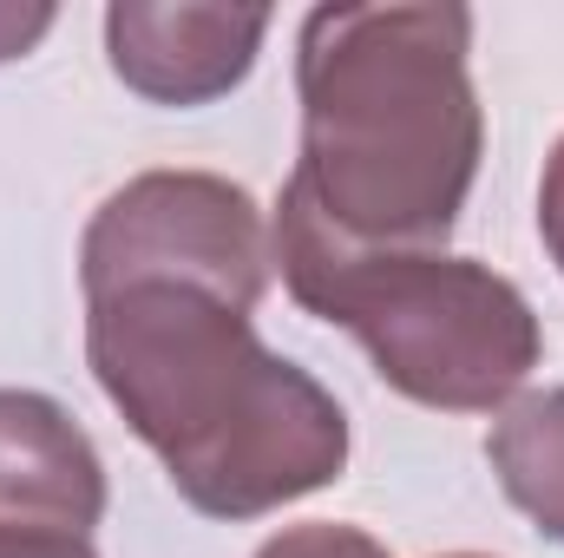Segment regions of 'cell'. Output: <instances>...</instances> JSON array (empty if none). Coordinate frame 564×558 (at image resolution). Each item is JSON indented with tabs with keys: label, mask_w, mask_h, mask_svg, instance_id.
Returning a JSON list of instances; mask_svg holds the SVG:
<instances>
[{
	"label": "cell",
	"mask_w": 564,
	"mask_h": 558,
	"mask_svg": "<svg viewBox=\"0 0 564 558\" xmlns=\"http://www.w3.org/2000/svg\"><path fill=\"white\" fill-rule=\"evenodd\" d=\"M53 20H59V13H53L46 0H26V7H20V0H0V66H7V60H26V53L53 33Z\"/></svg>",
	"instance_id": "9c48e42d"
},
{
	"label": "cell",
	"mask_w": 564,
	"mask_h": 558,
	"mask_svg": "<svg viewBox=\"0 0 564 558\" xmlns=\"http://www.w3.org/2000/svg\"><path fill=\"white\" fill-rule=\"evenodd\" d=\"M106 519V460L53 395L0 388V526L79 533Z\"/></svg>",
	"instance_id": "8992f818"
},
{
	"label": "cell",
	"mask_w": 564,
	"mask_h": 558,
	"mask_svg": "<svg viewBox=\"0 0 564 558\" xmlns=\"http://www.w3.org/2000/svg\"><path fill=\"white\" fill-rule=\"evenodd\" d=\"M539 237H545V257L558 264L564 277V139L545 158V178H539Z\"/></svg>",
	"instance_id": "30bf717a"
},
{
	"label": "cell",
	"mask_w": 564,
	"mask_h": 558,
	"mask_svg": "<svg viewBox=\"0 0 564 558\" xmlns=\"http://www.w3.org/2000/svg\"><path fill=\"white\" fill-rule=\"evenodd\" d=\"M486 460H492L506 500L552 546H564V388L512 395L486 433Z\"/></svg>",
	"instance_id": "52a82bcc"
},
{
	"label": "cell",
	"mask_w": 564,
	"mask_h": 558,
	"mask_svg": "<svg viewBox=\"0 0 564 558\" xmlns=\"http://www.w3.org/2000/svg\"><path fill=\"white\" fill-rule=\"evenodd\" d=\"M0 558H99L79 533H40V526H0Z\"/></svg>",
	"instance_id": "8fae6325"
},
{
	"label": "cell",
	"mask_w": 564,
	"mask_h": 558,
	"mask_svg": "<svg viewBox=\"0 0 564 558\" xmlns=\"http://www.w3.org/2000/svg\"><path fill=\"white\" fill-rule=\"evenodd\" d=\"M270 270L276 250L257 197L217 171H144L93 211L79 237V289L171 277L257 309Z\"/></svg>",
	"instance_id": "277c9868"
},
{
	"label": "cell",
	"mask_w": 564,
	"mask_h": 558,
	"mask_svg": "<svg viewBox=\"0 0 564 558\" xmlns=\"http://www.w3.org/2000/svg\"><path fill=\"white\" fill-rule=\"evenodd\" d=\"M257 558H394L381 539H368L361 526H335V519H308V526H282L276 539H263Z\"/></svg>",
	"instance_id": "ba28073f"
},
{
	"label": "cell",
	"mask_w": 564,
	"mask_h": 558,
	"mask_svg": "<svg viewBox=\"0 0 564 558\" xmlns=\"http://www.w3.org/2000/svg\"><path fill=\"white\" fill-rule=\"evenodd\" d=\"M270 250L289 296L308 315L348 329L368 348L375 375L421 408L492 415L545 355L539 309L512 277L479 257L348 244L295 184H282L276 197Z\"/></svg>",
	"instance_id": "3957f363"
},
{
	"label": "cell",
	"mask_w": 564,
	"mask_h": 558,
	"mask_svg": "<svg viewBox=\"0 0 564 558\" xmlns=\"http://www.w3.org/2000/svg\"><path fill=\"white\" fill-rule=\"evenodd\" d=\"M466 7H315L295 33V191L328 230L375 250H433L459 224L486 106Z\"/></svg>",
	"instance_id": "7a4b0ae2"
},
{
	"label": "cell",
	"mask_w": 564,
	"mask_h": 558,
	"mask_svg": "<svg viewBox=\"0 0 564 558\" xmlns=\"http://www.w3.org/2000/svg\"><path fill=\"white\" fill-rule=\"evenodd\" d=\"M263 33H270L263 7H197V0L106 7V60L151 106H210L237 93L263 53Z\"/></svg>",
	"instance_id": "5b68a950"
},
{
	"label": "cell",
	"mask_w": 564,
	"mask_h": 558,
	"mask_svg": "<svg viewBox=\"0 0 564 558\" xmlns=\"http://www.w3.org/2000/svg\"><path fill=\"white\" fill-rule=\"evenodd\" d=\"M446 558H486V552H446Z\"/></svg>",
	"instance_id": "7c38bea8"
},
{
	"label": "cell",
	"mask_w": 564,
	"mask_h": 558,
	"mask_svg": "<svg viewBox=\"0 0 564 558\" xmlns=\"http://www.w3.org/2000/svg\"><path fill=\"white\" fill-rule=\"evenodd\" d=\"M86 362L204 519H263L348 466L341 401L263 348L250 309L204 282L86 289Z\"/></svg>",
	"instance_id": "6da1fadb"
}]
</instances>
